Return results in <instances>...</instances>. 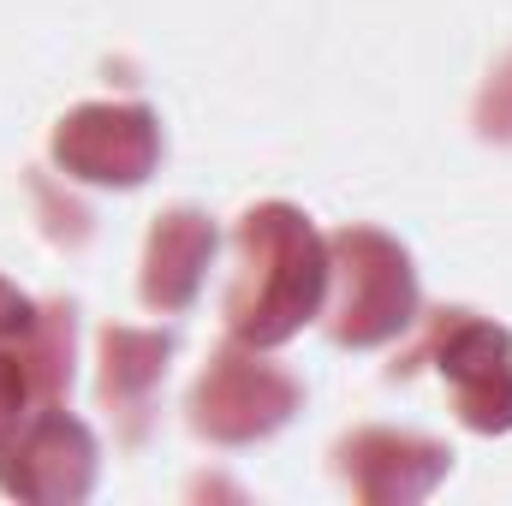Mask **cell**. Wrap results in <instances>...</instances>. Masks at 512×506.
<instances>
[{"mask_svg": "<svg viewBox=\"0 0 512 506\" xmlns=\"http://www.w3.org/2000/svg\"><path fill=\"white\" fill-rule=\"evenodd\" d=\"M233 251L239 274L227 292V328L245 346H286L292 334H304L322 310H328V239L316 233V221L292 203H256L233 227Z\"/></svg>", "mask_w": 512, "mask_h": 506, "instance_id": "cell-1", "label": "cell"}, {"mask_svg": "<svg viewBox=\"0 0 512 506\" xmlns=\"http://www.w3.org/2000/svg\"><path fill=\"white\" fill-rule=\"evenodd\" d=\"M334 262V304H328V334L346 352H370L399 340L417 322V268L399 239L376 227H340L328 239Z\"/></svg>", "mask_w": 512, "mask_h": 506, "instance_id": "cell-2", "label": "cell"}, {"mask_svg": "<svg viewBox=\"0 0 512 506\" xmlns=\"http://www.w3.org/2000/svg\"><path fill=\"white\" fill-rule=\"evenodd\" d=\"M417 364L441 370L465 429H477V435L512 429V334L501 322H489L477 310H435L423 346L405 364H393V381L411 376Z\"/></svg>", "mask_w": 512, "mask_h": 506, "instance_id": "cell-3", "label": "cell"}, {"mask_svg": "<svg viewBox=\"0 0 512 506\" xmlns=\"http://www.w3.org/2000/svg\"><path fill=\"white\" fill-rule=\"evenodd\" d=\"M304 405V381L286 364L262 358V346L227 340L203 376L191 387V429L215 447H256L268 435H280L292 423V411Z\"/></svg>", "mask_w": 512, "mask_h": 506, "instance_id": "cell-4", "label": "cell"}, {"mask_svg": "<svg viewBox=\"0 0 512 506\" xmlns=\"http://www.w3.org/2000/svg\"><path fill=\"white\" fill-rule=\"evenodd\" d=\"M96 459L90 423L66 417L60 399H42L0 435V489L30 506H78L96 489Z\"/></svg>", "mask_w": 512, "mask_h": 506, "instance_id": "cell-5", "label": "cell"}, {"mask_svg": "<svg viewBox=\"0 0 512 506\" xmlns=\"http://www.w3.org/2000/svg\"><path fill=\"white\" fill-rule=\"evenodd\" d=\"M48 149L66 179L131 191L161 167V120L143 102H84L54 126Z\"/></svg>", "mask_w": 512, "mask_h": 506, "instance_id": "cell-6", "label": "cell"}, {"mask_svg": "<svg viewBox=\"0 0 512 506\" xmlns=\"http://www.w3.org/2000/svg\"><path fill=\"white\" fill-rule=\"evenodd\" d=\"M334 471L364 506H417L447 483L453 447L411 429H352L334 447Z\"/></svg>", "mask_w": 512, "mask_h": 506, "instance_id": "cell-7", "label": "cell"}, {"mask_svg": "<svg viewBox=\"0 0 512 506\" xmlns=\"http://www.w3.org/2000/svg\"><path fill=\"white\" fill-rule=\"evenodd\" d=\"M215 251H221V233L203 209H167L155 215L149 239H143V304L161 310V316H179L197 304L209 268H215Z\"/></svg>", "mask_w": 512, "mask_h": 506, "instance_id": "cell-8", "label": "cell"}, {"mask_svg": "<svg viewBox=\"0 0 512 506\" xmlns=\"http://www.w3.org/2000/svg\"><path fill=\"white\" fill-rule=\"evenodd\" d=\"M167 358H173V334L102 328V405L126 441L149 435V411H155V387L167 376Z\"/></svg>", "mask_w": 512, "mask_h": 506, "instance_id": "cell-9", "label": "cell"}, {"mask_svg": "<svg viewBox=\"0 0 512 506\" xmlns=\"http://www.w3.org/2000/svg\"><path fill=\"white\" fill-rule=\"evenodd\" d=\"M18 346V364L30 381V399H60L72 387V352H78V310L72 304H36V322Z\"/></svg>", "mask_w": 512, "mask_h": 506, "instance_id": "cell-10", "label": "cell"}, {"mask_svg": "<svg viewBox=\"0 0 512 506\" xmlns=\"http://www.w3.org/2000/svg\"><path fill=\"white\" fill-rule=\"evenodd\" d=\"M477 137L512 143V54L489 72V84H483V96H477Z\"/></svg>", "mask_w": 512, "mask_h": 506, "instance_id": "cell-11", "label": "cell"}, {"mask_svg": "<svg viewBox=\"0 0 512 506\" xmlns=\"http://www.w3.org/2000/svg\"><path fill=\"white\" fill-rule=\"evenodd\" d=\"M30 322H36V304H30L12 280H0V340H24Z\"/></svg>", "mask_w": 512, "mask_h": 506, "instance_id": "cell-12", "label": "cell"}]
</instances>
